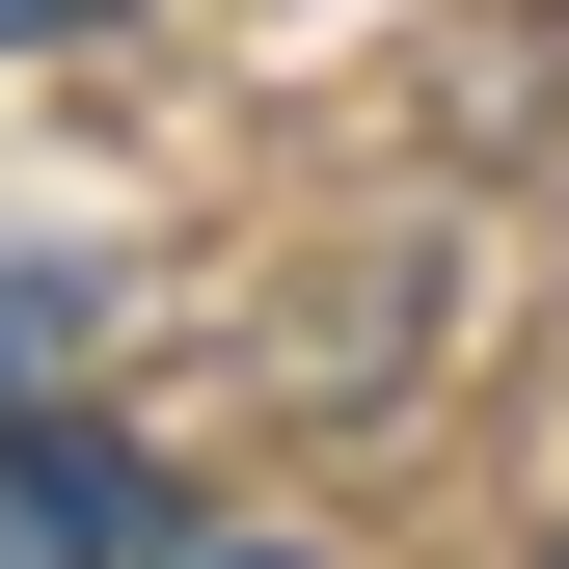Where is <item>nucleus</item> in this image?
I'll return each instance as SVG.
<instances>
[{
    "label": "nucleus",
    "instance_id": "nucleus-1",
    "mask_svg": "<svg viewBox=\"0 0 569 569\" xmlns=\"http://www.w3.org/2000/svg\"><path fill=\"white\" fill-rule=\"evenodd\" d=\"M190 516H163V461L136 435H82V407H0V569H163Z\"/></svg>",
    "mask_w": 569,
    "mask_h": 569
},
{
    "label": "nucleus",
    "instance_id": "nucleus-2",
    "mask_svg": "<svg viewBox=\"0 0 569 569\" xmlns=\"http://www.w3.org/2000/svg\"><path fill=\"white\" fill-rule=\"evenodd\" d=\"M54 352H82V271H28V244H0V407H54Z\"/></svg>",
    "mask_w": 569,
    "mask_h": 569
},
{
    "label": "nucleus",
    "instance_id": "nucleus-3",
    "mask_svg": "<svg viewBox=\"0 0 569 569\" xmlns=\"http://www.w3.org/2000/svg\"><path fill=\"white\" fill-rule=\"evenodd\" d=\"M54 28H136V0H0V54H54Z\"/></svg>",
    "mask_w": 569,
    "mask_h": 569
},
{
    "label": "nucleus",
    "instance_id": "nucleus-4",
    "mask_svg": "<svg viewBox=\"0 0 569 569\" xmlns=\"http://www.w3.org/2000/svg\"><path fill=\"white\" fill-rule=\"evenodd\" d=\"M163 569H271V542H163Z\"/></svg>",
    "mask_w": 569,
    "mask_h": 569
}]
</instances>
